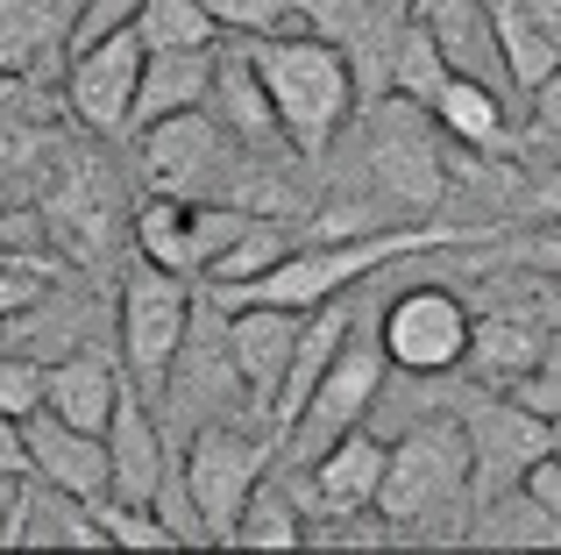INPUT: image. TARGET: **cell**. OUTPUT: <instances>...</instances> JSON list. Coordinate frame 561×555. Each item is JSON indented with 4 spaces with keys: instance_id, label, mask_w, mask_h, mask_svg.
Here are the masks:
<instances>
[{
    "instance_id": "1",
    "label": "cell",
    "mask_w": 561,
    "mask_h": 555,
    "mask_svg": "<svg viewBox=\"0 0 561 555\" xmlns=\"http://www.w3.org/2000/svg\"><path fill=\"white\" fill-rule=\"evenodd\" d=\"M377 513L391 520V542H405V548H440V542L455 548V542H469V528H477V499H469V428H462V406H455V414L426 406L412 428L391 434Z\"/></svg>"
},
{
    "instance_id": "2",
    "label": "cell",
    "mask_w": 561,
    "mask_h": 555,
    "mask_svg": "<svg viewBox=\"0 0 561 555\" xmlns=\"http://www.w3.org/2000/svg\"><path fill=\"white\" fill-rule=\"evenodd\" d=\"M242 43H249V65H256L263 93H271V107H277L285 143L306 165H328L334 136L363 114L348 50L328 43L320 29H271V36H242Z\"/></svg>"
},
{
    "instance_id": "3",
    "label": "cell",
    "mask_w": 561,
    "mask_h": 555,
    "mask_svg": "<svg viewBox=\"0 0 561 555\" xmlns=\"http://www.w3.org/2000/svg\"><path fill=\"white\" fill-rule=\"evenodd\" d=\"M370 122V185L391 200L398 214H426L448 207L455 179H448V128L434 122V107L405 93H383L377 107H363Z\"/></svg>"
},
{
    "instance_id": "4",
    "label": "cell",
    "mask_w": 561,
    "mask_h": 555,
    "mask_svg": "<svg viewBox=\"0 0 561 555\" xmlns=\"http://www.w3.org/2000/svg\"><path fill=\"white\" fill-rule=\"evenodd\" d=\"M192 292H185V278L179 271H164V264H150V257H136L122 278V371H128V385L142 392L150 406H164V385H171V363H179V349H185V335H192Z\"/></svg>"
},
{
    "instance_id": "5",
    "label": "cell",
    "mask_w": 561,
    "mask_h": 555,
    "mask_svg": "<svg viewBox=\"0 0 561 555\" xmlns=\"http://www.w3.org/2000/svg\"><path fill=\"white\" fill-rule=\"evenodd\" d=\"M234 128L214 107H185L164 122L136 128V165H142V193H171V200H228L234 185Z\"/></svg>"
},
{
    "instance_id": "6",
    "label": "cell",
    "mask_w": 561,
    "mask_h": 555,
    "mask_svg": "<svg viewBox=\"0 0 561 555\" xmlns=\"http://www.w3.org/2000/svg\"><path fill=\"white\" fill-rule=\"evenodd\" d=\"M383 371H391V356H383V335H370L356 320V335L342 342V356L328 363V377H320V392L306 399V414L291 420V434L277 442V463H320L334 442H342L348 428H363V420L377 414L383 399Z\"/></svg>"
},
{
    "instance_id": "7",
    "label": "cell",
    "mask_w": 561,
    "mask_h": 555,
    "mask_svg": "<svg viewBox=\"0 0 561 555\" xmlns=\"http://www.w3.org/2000/svg\"><path fill=\"white\" fill-rule=\"evenodd\" d=\"M462 428H469V499H477V506H491L497 491L526 485V471H534V463L554 449V420L534 414L519 392H483V385H469Z\"/></svg>"
},
{
    "instance_id": "8",
    "label": "cell",
    "mask_w": 561,
    "mask_h": 555,
    "mask_svg": "<svg viewBox=\"0 0 561 555\" xmlns=\"http://www.w3.org/2000/svg\"><path fill=\"white\" fill-rule=\"evenodd\" d=\"M122 185H114V171L100 165V150H85V143H57L50 157H43V222H50L57 250L79 257V264H100L114 242V222H122Z\"/></svg>"
},
{
    "instance_id": "9",
    "label": "cell",
    "mask_w": 561,
    "mask_h": 555,
    "mask_svg": "<svg viewBox=\"0 0 561 555\" xmlns=\"http://www.w3.org/2000/svg\"><path fill=\"white\" fill-rule=\"evenodd\" d=\"M249 406V385L242 371H234V349H228V314H220L214 299L192 306V335L179 349V363H171V385H164V428L171 434H192L206 428V420H234ZM256 414V406H249Z\"/></svg>"
},
{
    "instance_id": "10",
    "label": "cell",
    "mask_w": 561,
    "mask_h": 555,
    "mask_svg": "<svg viewBox=\"0 0 561 555\" xmlns=\"http://www.w3.org/2000/svg\"><path fill=\"white\" fill-rule=\"evenodd\" d=\"M271 456H277L271 434H242L234 420H206V428L185 434L179 471H185L192 499H199V513H206V534H214V548H228L234 520H242L249 499H256V485H263V471H271Z\"/></svg>"
},
{
    "instance_id": "11",
    "label": "cell",
    "mask_w": 561,
    "mask_h": 555,
    "mask_svg": "<svg viewBox=\"0 0 561 555\" xmlns=\"http://www.w3.org/2000/svg\"><path fill=\"white\" fill-rule=\"evenodd\" d=\"M469 328H477V314L448 285H412L398 299H383V314H377L383 356H391L398 377H462Z\"/></svg>"
},
{
    "instance_id": "12",
    "label": "cell",
    "mask_w": 561,
    "mask_h": 555,
    "mask_svg": "<svg viewBox=\"0 0 561 555\" xmlns=\"http://www.w3.org/2000/svg\"><path fill=\"white\" fill-rule=\"evenodd\" d=\"M291 8H299L306 29L342 43L348 65H356L363 107H377L391 93V65H398V43L412 29V0H291Z\"/></svg>"
},
{
    "instance_id": "13",
    "label": "cell",
    "mask_w": 561,
    "mask_h": 555,
    "mask_svg": "<svg viewBox=\"0 0 561 555\" xmlns=\"http://www.w3.org/2000/svg\"><path fill=\"white\" fill-rule=\"evenodd\" d=\"M142 65H150V43H142L136 29H114V36L71 50L65 107L79 114L93 136H128V122H136V93H142Z\"/></svg>"
},
{
    "instance_id": "14",
    "label": "cell",
    "mask_w": 561,
    "mask_h": 555,
    "mask_svg": "<svg viewBox=\"0 0 561 555\" xmlns=\"http://www.w3.org/2000/svg\"><path fill=\"white\" fill-rule=\"evenodd\" d=\"M383 456H391V442L370 428H348L342 442L328 449L320 463H291V499L306 506V520H342V513H377V491H383Z\"/></svg>"
},
{
    "instance_id": "15",
    "label": "cell",
    "mask_w": 561,
    "mask_h": 555,
    "mask_svg": "<svg viewBox=\"0 0 561 555\" xmlns=\"http://www.w3.org/2000/svg\"><path fill=\"white\" fill-rule=\"evenodd\" d=\"M179 471L171 456V428L136 385H122V406L107 420V499H128V506H157L164 477Z\"/></svg>"
},
{
    "instance_id": "16",
    "label": "cell",
    "mask_w": 561,
    "mask_h": 555,
    "mask_svg": "<svg viewBox=\"0 0 561 555\" xmlns=\"http://www.w3.org/2000/svg\"><path fill=\"white\" fill-rule=\"evenodd\" d=\"M22 442H28V477H43L57 491H79V499H107V434L36 406L22 420Z\"/></svg>"
},
{
    "instance_id": "17",
    "label": "cell",
    "mask_w": 561,
    "mask_h": 555,
    "mask_svg": "<svg viewBox=\"0 0 561 555\" xmlns=\"http://www.w3.org/2000/svg\"><path fill=\"white\" fill-rule=\"evenodd\" d=\"M299 328H306L299 306H234L228 314V349H234V371H242V385H249L256 420H271L285 363H291V349H299Z\"/></svg>"
},
{
    "instance_id": "18",
    "label": "cell",
    "mask_w": 561,
    "mask_h": 555,
    "mask_svg": "<svg viewBox=\"0 0 561 555\" xmlns=\"http://www.w3.org/2000/svg\"><path fill=\"white\" fill-rule=\"evenodd\" d=\"M348 335H356V306L328 299V306H313V314H306L299 349H291L285 385H277V406H271V442H285V434H291V420L306 414V399L320 392V377H328V363L342 356V342H348Z\"/></svg>"
},
{
    "instance_id": "19",
    "label": "cell",
    "mask_w": 561,
    "mask_h": 555,
    "mask_svg": "<svg viewBox=\"0 0 561 555\" xmlns=\"http://www.w3.org/2000/svg\"><path fill=\"white\" fill-rule=\"evenodd\" d=\"M412 22L434 29V43L448 50L455 71H469V79H491L497 93H512L505 50H497V29H491V0H412Z\"/></svg>"
},
{
    "instance_id": "20",
    "label": "cell",
    "mask_w": 561,
    "mask_h": 555,
    "mask_svg": "<svg viewBox=\"0 0 561 555\" xmlns=\"http://www.w3.org/2000/svg\"><path fill=\"white\" fill-rule=\"evenodd\" d=\"M214 79H220V43H192V50H150L128 136H136V128H150V122H164V114L206 107V100H214Z\"/></svg>"
},
{
    "instance_id": "21",
    "label": "cell",
    "mask_w": 561,
    "mask_h": 555,
    "mask_svg": "<svg viewBox=\"0 0 561 555\" xmlns=\"http://www.w3.org/2000/svg\"><path fill=\"white\" fill-rule=\"evenodd\" d=\"M540 356H548V328H534V320H519V314H477L462 377L483 385V392H512L519 377L540 371Z\"/></svg>"
},
{
    "instance_id": "22",
    "label": "cell",
    "mask_w": 561,
    "mask_h": 555,
    "mask_svg": "<svg viewBox=\"0 0 561 555\" xmlns=\"http://www.w3.org/2000/svg\"><path fill=\"white\" fill-rule=\"evenodd\" d=\"M122 385H128V371L114 356H100V349H71V356H57L50 363V414H65V420H79V428H93V434H107V420H114V406H122Z\"/></svg>"
},
{
    "instance_id": "23",
    "label": "cell",
    "mask_w": 561,
    "mask_h": 555,
    "mask_svg": "<svg viewBox=\"0 0 561 555\" xmlns=\"http://www.w3.org/2000/svg\"><path fill=\"white\" fill-rule=\"evenodd\" d=\"M128 236H136V257H150V264L164 271H206V236H199V200H171V193H150L136 207V222H128Z\"/></svg>"
},
{
    "instance_id": "24",
    "label": "cell",
    "mask_w": 561,
    "mask_h": 555,
    "mask_svg": "<svg viewBox=\"0 0 561 555\" xmlns=\"http://www.w3.org/2000/svg\"><path fill=\"white\" fill-rule=\"evenodd\" d=\"M434 122L448 128V143H469V150H512L519 157V136H512V114H505V93L491 79H469L455 71L434 100Z\"/></svg>"
},
{
    "instance_id": "25",
    "label": "cell",
    "mask_w": 561,
    "mask_h": 555,
    "mask_svg": "<svg viewBox=\"0 0 561 555\" xmlns=\"http://www.w3.org/2000/svg\"><path fill=\"white\" fill-rule=\"evenodd\" d=\"M234 43H242V36H234ZM206 107H214L249 150H271V143L285 136L271 93H263V79H256V65H249V43H242V50H220V79H214V100H206Z\"/></svg>"
},
{
    "instance_id": "26",
    "label": "cell",
    "mask_w": 561,
    "mask_h": 555,
    "mask_svg": "<svg viewBox=\"0 0 561 555\" xmlns=\"http://www.w3.org/2000/svg\"><path fill=\"white\" fill-rule=\"evenodd\" d=\"M477 548H561V513L548 499H534L526 485L497 491L491 506H477V528H469Z\"/></svg>"
},
{
    "instance_id": "27",
    "label": "cell",
    "mask_w": 561,
    "mask_h": 555,
    "mask_svg": "<svg viewBox=\"0 0 561 555\" xmlns=\"http://www.w3.org/2000/svg\"><path fill=\"white\" fill-rule=\"evenodd\" d=\"M491 29H497V50H505V71H512V93L534 100L540 86L561 71V50L554 36L526 14V0H491Z\"/></svg>"
},
{
    "instance_id": "28",
    "label": "cell",
    "mask_w": 561,
    "mask_h": 555,
    "mask_svg": "<svg viewBox=\"0 0 561 555\" xmlns=\"http://www.w3.org/2000/svg\"><path fill=\"white\" fill-rule=\"evenodd\" d=\"M228 548H306V513H299V499H291L285 485H271V491L256 485V499L242 506Z\"/></svg>"
},
{
    "instance_id": "29",
    "label": "cell",
    "mask_w": 561,
    "mask_h": 555,
    "mask_svg": "<svg viewBox=\"0 0 561 555\" xmlns=\"http://www.w3.org/2000/svg\"><path fill=\"white\" fill-rule=\"evenodd\" d=\"M291 250H299V236H291L285 222H271V214H256V222H249V236L206 264V285H249V278H263L271 264H285Z\"/></svg>"
},
{
    "instance_id": "30",
    "label": "cell",
    "mask_w": 561,
    "mask_h": 555,
    "mask_svg": "<svg viewBox=\"0 0 561 555\" xmlns=\"http://www.w3.org/2000/svg\"><path fill=\"white\" fill-rule=\"evenodd\" d=\"M448 79H455L448 50L434 43V29H426V22H412L405 43H398V65H391V93H405V100H420V107H434Z\"/></svg>"
},
{
    "instance_id": "31",
    "label": "cell",
    "mask_w": 561,
    "mask_h": 555,
    "mask_svg": "<svg viewBox=\"0 0 561 555\" xmlns=\"http://www.w3.org/2000/svg\"><path fill=\"white\" fill-rule=\"evenodd\" d=\"M136 36L150 43V50H192V43H214L220 22L206 14V0H150V8L136 14Z\"/></svg>"
},
{
    "instance_id": "32",
    "label": "cell",
    "mask_w": 561,
    "mask_h": 555,
    "mask_svg": "<svg viewBox=\"0 0 561 555\" xmlns=\"http://www.w3.org/2000/svg\"><path fill=\"white\" fill-rule=\"evenodd\" d=\"M519 157L526 165H561V71L526 100V128H519Z\"/></svg>"
},
{
    "instance_id": "33",
    "label": "cell",
    "mask_w": 561,
    "mask_h": 555,
    "mask_svg": "<svg viewBox=\"0 0 561 555\" xmlns=\"http://www.w3.org/2000/svg\"><path fill=\"white\" fill-rule=\"evenodd\" d=\"M497 264H534V271H554L561 278V222H519L505 236H491Z\"/></svg>"
},
{
    "instance_id": "34",
    "label": "cell",
    "mask_w": 561,
    "mask_h": 555,
    "mask_svg": "<svg viewBox=\"0 0 561 555\" xmlns=\"http://www.w3.org/2000/svg\"><path fill=\"white\" fill-rule=\"evenodd\" d=\"M43 399H50V371H43L36 356L0 349V414H8V420H28Z\"/></svg>"
},
{
    "instance_id": "35",
    "label": "cell",
    "mask_w": 561,
    "mask_h": 555,
    "mask_svg": "<svg viewBox=\"0 0 561 555\" xmlns=\"http://www.w3.org/2000/svg\"><path fill=\"white\" fill-rule=\"evenodd\" d=\"M206 14L220 22V36H271V29L299 22L291 0H206Z\"/></svg>"
},
{
    "instance_id": "36",
    "label": "cell",
    "mask_w": 561,
    "mask_h": 555,
    "mask_svg": "<svg viewBox=\"0 0 561 555\" xmlns=\"http://www.w3.org/2000/svg\"><path fill=\"white\" fill-rule=\"evenodd\" d=\"M512 222H561V165H526V185L512 193Z\"/></svg>"
},
{
    "instance_id": "37",
    "label": "cell",
    "mask_w": 561,
    "mask_h": 555,
    "mask_svg": "<svg viewBox=\"0 0 561 555\" xmlns=\"http://www.w3.org/2000/svg\"><path fill=\"white\" fill-rule=\"evenodd\" d=\"M142 8H150V0H85L79 22H71V50H85V43L114 36V29H136Z\"/></svg>"
},
{
    "instance_id": "38",
    "label": "cell",
    "mask_w": 561,
    "mask_h": 555,
    "mask_svg": "<svg viewBox=\"0 0 561 555\" xmlns=\"http://www.w3.org/2000/svg\"><path fill=\"white\" fill-rule=\"evenodd\" d=\"M43 285H50V278H43V271H0V320L28 314V306L43 299Z\"/></svg>"
},
{
    "instance_id": "39",
    "label": "cell",
    "mask_w": 561,
    "mask_h": 555,
    "mask_svg": "<svg viewBox=\"0 0 561 555\" xmlns=\"http://www.w3.org/2000/svg\"><path fill=\"white\" fill-rule=\"evenodd\" d=\"M519 392L526 406H534V414H548V420H561V371H534V377H519Z\"/></svg>"
},
{
    "instance_id": "40",
    "label": "cell",
    "mask_w": 561,
    "mask_h": 555,
    "mask_svg": "<svg viewBox=\"0 0 561 555\" xmlns=\"http://www.w3.org/2000/svg\"><path fill=\"white\" fill-rule=\"evenodd\" d=\"M0 477H28V442H22V420L0 414Z\"/></svg>"
},
{
    "instance_id": "41",
    "label": "cell",
    "mask_w": 561,
    "mask_h": 555,
    "mask_svg": "<svg viewBox=\"0 0 561 555\" xmlns=\"http://www.w3.org/2000/svg\"><path fill=\"white\" fill-rule=\"evenodd\" d=\"M526 14H534L540 29L554 36V50H561V0H526Z\"/></svg>"
},
{
    "instance_id": "42",
    "label": "cell",
    "mask_w": 561,
    "mask_h": 555,
    "mask_svg": "<svg viewBox=\"0 0 561 555\" xmlns=\"http://www.w3.org/2000/svg\"><path fill=\"white\" fill-rule=\"evenodd\" d=\"M540 371H561V328L548 335V356H540Z\"/></svg>"
},
{
    "instance_id": "43",
    "label": "cell",
    "mask_w": 561,
    "mask_h": 555,
    "mask_svg": "<svg viewBox=\"0 0 561 555\" xmlns=\"http://www.w3.org/2000/svg\"><path fill=\"white\" fill-rule=\"evenodd\" d=\"M554 456H561V420H554Z\"/></svg>"
},
{
    "instance_id": "44",
    "label": "cell",
    "mask_w": 561,
    "mask_h": 555,
    "mask_svg": "<svg viewBox=\"0 0 561 555\" xmlns=\"http://www.w3.org/2000/svg\"><path fill=\"white\" fill-rule=\"evenodd\" d=\"M0 207H8V193H0Z\"/></svg>"
}]
</instances>
